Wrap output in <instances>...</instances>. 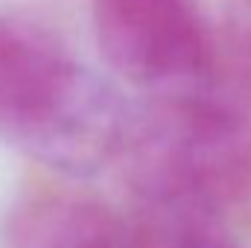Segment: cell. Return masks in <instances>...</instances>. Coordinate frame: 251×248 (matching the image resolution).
<instances>
[{"instance_id":"2","label":"cell","mask_w":251,"mask_h":248,"mask_svg":"<svg viewBox=\"0 0 251 248\" xmlns=\"http://www.w3.org/2000/svg\"><path fill=\"white\" fill-rule=\"evenodd\" d=\"M102 59L143 88H176L207 62V35L196 0H91Z\"/></svg>"},{"instance_id":"1","label":"cell","mask_w":251,"mask_h":248,"mask_svg":"<svg viewBox=\"0 0 251 248\" xmlns=\"http://www.w3.org/2000/svg\"><path fill=\"white\" fill-rule=\"evenodd\" d=\"M126 102L47 26L0 15V140L67 175L102 170L126 137Z\"/></svg>"},{"instance_id":"4","label":"cell","mask_w":251,"mask_h":248,"mask_svg":"<svg viewBox=\"0 0 251 248\" xmlns=\"http://www.w3.org/2000/svg\"><path fill=\"white\" fill-rule=\"evenodd\" d=\"M164 207L161 231H155L149 248H234L207 216L193 207V201H184V196L164 198Z\"/></svg>"},{"instance_id":"3","label":"cell","mask_w":251,"mask_h":248,"mask_svg":"<svg viewBox=\"0 0 251 248\" xmlns=\"http://www.w3.org/2000/svg\"><path fill=\"white\" fill-rule=\"evenodd\" d=\"M6 248H126V228L97 198L44 193L15 207L6 225Z\"/></svg>"}]
</instances>
